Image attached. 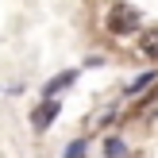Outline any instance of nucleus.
<instances>
[{"instance_id": "4", "label": "nucleus", "mask_w": 158, "mask_h": 158, "mask_svg": "<svg viewBox=\"0 0 158 158\" xmlns=\"http://www.w3.org/2000/svg\"><path fill=\"white\" fill-rule=\"evenodd\" d=\"M73 77H77V73H73V69H66V73H62V77H54V81H50V85H46V97H50V93H58V89H62V85H69V81H73Z\"/></svg>"}, {"instance_id": "1", "label": "nucleus", "mask_w": 158, "mask_h": 158, "mask_svg": "<svg viewBox=\"0 0 158 158\" xmlns=\"http://www.w3.org/2000/svg\"><path fill=\"white\" fill-rule=\"evenodd\" d=\"M143 27V15H139V8L131 4H116L112 12H108V31L112 35H131V31Z\"/></svg>"}, {"instance_id": "5", "label": "nucleus", "mask_w": 158, "mask_h": 158, "mask_svg": "<svg viewBox=\"0 0 158 158\" xmlns=\"http://www.w3.org/2000/svg\"><path fill=\"white\" fill-rule=\"evenodd\" d=\"M104 154L108 158H123V143H120V139H108V143H104Z\"/></svg>"}, {"instance_id": "2", "label": "nucleus", "mask_w": 158, "mask_h": 158, "mask_svg": "<svg viewBox=\"0 0 158 158\" xmlns=\"http://www.w3.org/2000/svg\"><path fill=\"white\" fill-rule=\"evenodd\" d=\"M139 50H143V58L158 62V27H147L143 35H139Z\"/></svg>"}, {"instance_id": "6", "label": "nucleus", "mask_w": 158, "mask_h": 158, "mask_svg": "<svg viewBox=\"0 0 158 158\" xmlns=\"http://www.w3.org/2000/svg\"><path fill=\"white\" fill-rule=\"evenodd\" d=\"M151 81H154V73H143L139 81H131V89H127V93L135 97V93H143V85H151Z\"/></svg>"}, {"instance_id": "3", "label": "nucleus", "mask_w": 158, "mask_h": 158, "mask_svg": "<svg viewBox=\"0 0 158 158\" xmlns=\"http://www.w3.org/2000/svg\"><path fill=\"white\" fill-rule=\"evenodd\" d=\"M54 116H58V104H54V100H46L43 108H35V116H31V123H35V131H43L46 123L54 120Z\"/></svg>"}]
</instances>
